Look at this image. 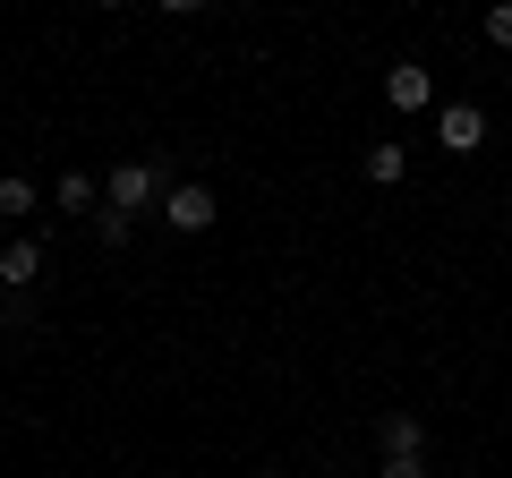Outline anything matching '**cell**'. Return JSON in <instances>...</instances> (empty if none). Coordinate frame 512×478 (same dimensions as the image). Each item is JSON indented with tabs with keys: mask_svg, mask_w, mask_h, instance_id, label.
I'll return each mask as SVG.
<instances>
[{
	"mask_svg": "<svg viewBox=\"0 0 512 478\" xmlns=\"http://www.w3.org/2000/svg\"><path fill=\"white\" fill-rule=\"evenodd\" d=\"M94 9H128V0H94Z\"/></svg>",
	"mask_w": 512,
	"mask_h": 478,
	"instance_id": "14",
	"label": "cell"
},
{
	"mask_svg": "<svg viewBox=\"0 0 512 478\" xmlns=\"http://www.w3.org/2000/svg\"><path fill=\"white\" fill-rule=\"evenodd\" d=\"M384 94H393V111H436V77L410 69V60H402V69H384Z\"/></svg>",
	"mask_w": 512,
	"mask_h": 478,
	"instance_id": "4",
	"label": "cell"
},
{
	"mask_svg": "<svg viewBox=\"0 0 512 478\" xmlns=\"http://www.w3.org/2000/svg\"><path fill=\"white\" fill-rule=\"evenodd\" d=\"M103 205H111V214H128V222L154 214V205H163V171H154V163H120L103 180Z\"/></svg>",
	"mask_w": 512,
	"mask_h": 478,
	"instance_id": "1",
	"label": "cell"
},
{
	"mask_svg": "<svg viewBox=\"0 0 512 478\" xmlns=\"http://www.w3.org/2000/svg\"><path fill=\"white\" fill-rule=\"evenodd\" d=\"M0 282H9V291H35V282H43V248H35V239H9V265H0Z\"/></svg>",
	"mask_w": 512,
	"mask_h": 478,
	"instance_id": "7",
	"label": "cell"
},
{
	"mask_svg": "<svg viewBox=\"0 0 512 478\" xmlns=\"http://www.w3.org/2000/svg\"><path fill=\"white\" fill-rule=\"evenodd\" d=\"M163 9H171V18H197V9H205V0H163Z\"/></svg>",
	"mask_w": 512,
	"mask_h": 478,
	"instance_id": "13",
	"label": "cell"
},
{
	"mask_svg": "<svg viewBox=\"0 0 512 478\" xmlns=\"http://www.w3.org/2000/svg\"><path fill=\"white\" fill-rule=\"evenodd\" d=\"M376 453H427V427H419V410H384V427H376Z\"/></svg>",
	"mask_w": 512,
	"mask_h": 478,
	"instance_id": "5",
	"label": "cell"
},
{
	"mask_svg": "<svg viewBox=\"0 0 512 478\" xmlns=\"http://www.w3.org/2000/svg\"><path fill=\"white\" fill-rule=\"evenodd\" d=\"M384 478H427V453H384Z\"/></svg>",
	"mask_w": 512,
	"mask_h": 478,
	"instance_id": "12",
	"label": "cell"
},
{
	"mask_svg": "<svg viewBox=\"0 0 512 478\" xmlns=\"http://www.w3.org/2000/svg\"><path fill=\"white\" fill-rule=\"evenodd\" d=\"M0 214H9V222L35 214V180H26V171H9V180H0Z\"/></svg>",
	"mask_w": 512,
	"mask_h": 478,
	"instance_id": "9",
	"label": "cell"
},
{
	"mask_svg": "<svg viewBox=\"0 0 512 478\" xmlns=\"http://www.w3.org/2000/svg\"><path fill=\"white\" fill-rule=\"evenodd\" d=\"M154 214H163L180 239H197V231H214V214H222V205H214V188L180 180V188H163V205H154Z\"/></svg>",
	"mask_w": 512,
	"mask_h": 478,
	"instance_id": "2",
	"label": "cell"
},
{
	"mask_svg": "<svg viewBox=\"0 0 512 478\" xmlns=\"http://www.w3.org/2000/svg\"><path fill=\"white\" fill-rule=\"evenodd\" d=\"M94 197H103V188H94L86 171H60V214H86L94 222Z\"/></svg>",
	"mask_w": 512,
	"mask_h": 478,
	"instance_id": "8",
	"label": "cell"
},
{
	"mask_svg": "<svg viewBox=\"0 0 512 478\" xmlns=\"http://www.w3.org/2000/svg\"><path fill=\"white\" fill-rule=\"evenodd\" d=\"M487 43H495V52H512V0H495V9H487Z\"/></svg>",
	"mask_w": 512,
	"mask_h": 478,
	"instance_id": "11",
	"label": "cell"
},
{
	"mask_svg": "<svg viewBox=\"0 0 512 478\" xmlns=\"http://www.w3.org/2000/svg\"><path fill=\"white\" fill-rule=\"evenodd\" d=\"M0 265H9V248H0Z\"/></svg>",
	"mask_w": 512,
	"mask_h": 478,
	"instance_id": "15",
	"label": "cell"
},
{
	"mask_svg": "<svg viewBox=\"0 0 512 478\" xmlns=\"http://www.w3.org/2000/svg\"><path fill=\"white\" fill-rule=\"evenodd\" d=\"M367 180H376V188H402V180H410V146H402V137L367 146Z\"/></svg>",
	"mask_w": 512,
	"mask_h": 478,
	"instance_id": "6",
	"label": "cell"
},
{
	"mask_svg": "<svg viewBox=\"0 0 512 478\" xmlns=\"http://www.w3.org/2000/svg\"><path fill=\"white\" fill-rule=\"evenodd\" d=\"M436 146L444 154H478L487 146V111L478 103H436Z\"/></svg>",
	"mask_w": 512,
	"mask_h": 478,
	"instance_id": "3",
	"label": "cell"
},
{
	"mask_svg": "<svg viewBox=\"0 0 512 478\" xmlns=\"http://www.w3.org/2000/svg\"><path fill=\"white\" fill-rule=\"evenodd\" d=\"M128 231H137L128 214H111V205H94V239H103V248H128Z\"/></svg>",
	"mask_w": 512,
	"mask_h": 478,
	"instance_id": "10",
	"label": "cell"
}]
</instances>
